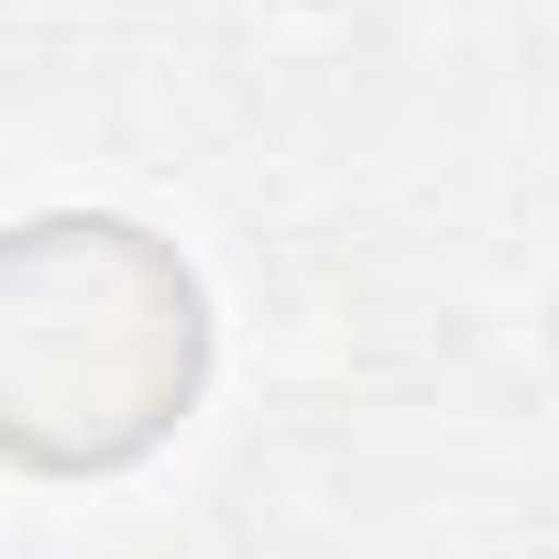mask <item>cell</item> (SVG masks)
<instances>
[{
  "label": "cell",
  "mask_w": 559,
  "mask_h": 559,
  "mask_svg": "<svg viewBox=\"0 0 559 559\" xmlns=\"http://www.w3.org/2000/svg\"><path fill=\"white\" fill-rule=\"evenodd\" d=\"M209 373L198 274L132 219H34L0 274V428L34 472L143 461Z\"/></svg>",
  "instance_id": "obj_1"
}]
</instances>
